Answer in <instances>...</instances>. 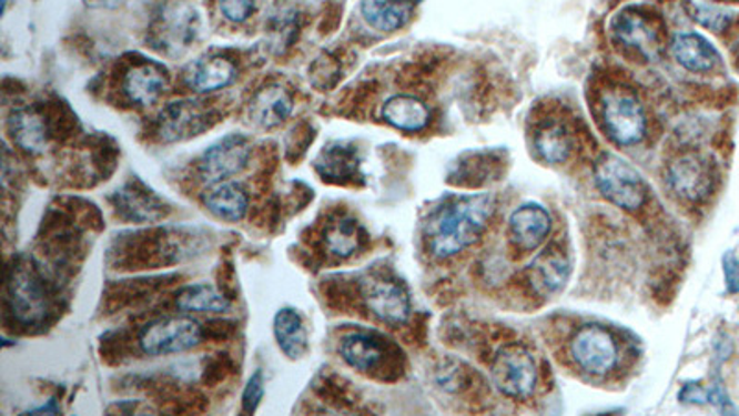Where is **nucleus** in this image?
I'll return each mask as SVG.
<instances>
[{"label":"nucleus","instance_id":"f257e3e1","mask_svg":"<svg viewBox=\"0 0 739 416\" xmlns=\"http://www.w3.org/2000/svg\"><path fill=\"white\" fill-rule=\"evenodd\" d=\"M494 213L490 194H469L442 205L427 222L431 254L449 257L474 244Z\"/></svg>","mask_w":739,"mask_h":416},{"label":"nucleus","instance_id":"f03ea898","mask_svg":"<svg viewBox=\"0 0 739 416\" xmlns=\"http://www.w3.org/2000/svg\"><path fill=\"white\" fill-rule=\"evenodd\" d=\"M202 324L189 315L161 316L139 333V348L150 357L182 354L202 343Z\"/></svg>","mask_w":739,"mask_h":416},{"label":"nucleus","instance_id":"7ed1b4c3","mask_svg":"<svg viewBox=\"0 0 739 416\" xmlns=\"http://www.w3.org/2000/svg\"><path fill=\"white\" fill-rule=\"evenodd\" d=\"M599 193L618 207L635 211L646 202V183L640 172L616 154H603L596 163Z\"/></svg>","mask_w":739,"mask_h":416},{"label":"nucleus","instance_id":"20e7f679","mask_svg":"<svg viewBox=\"0 0 739 416\" xmlns=\"http://www.w3.org/2000/svg\"><path fill=\"white\" fill-rule=\"evenodd\" d=\"M601 121L608 138L621 146L646 138L647 115L640 99L625 89H610L601 100Z\"/></svg>","mask_w":739,"mask_h":416},{"label":"nucleus","instance_id":"39448f33","mask_svg":"<svg viewBox=\"0 0 739 416\" xmlns=\"http://www.w3.org/2000/svg\"><path fill=\"white\" fill-rule=\"evenodd\" d=\"M492 379L510 398H525L536 387V363L518 344L499 349L492 361Z\"/></svg>","mask_w":739,"mask_h":416},{"label":"nucleus","instance_id":"423d86ee","mask_svg":"<svg viewBox=\"0 0 739 416\" xmlns=\"http://www.w3.org/2000/svg\"><path fill=\"white\" fill-rule=\"evenodd\" d=\"M252 146L244 135H226L205 150L199 161V174L207 185L227 182L249 166Z\"/></svg>","mask_w":739,"mask_h":416},{"label":"nucleus","instance_id":"0eeeda50","mask_svg":"<svg viewBox=\"0 0 739 416\" xmlns=\"http://www.w3.org/2000/svg\"><path fill=\"white\" fill-rule=\"evenodd\" d=\"M610 28L619 43L635 50L644 60H657L662 52V39L657 22L638 8L619 11L618 16L614 17Z\"/></svg>","mask_w":739,"mask_h":416},{"label":"nucleus","instance_id":"6e6552de","mask_svg":"<svg viewBox=\"0 0 739 416\" xmlns=\"http://www.w3.org/2000/svg\"><path fill=\"white\" fill-rule=\"evenodd\" d=\"M8 304L11 315L27 326L39 324L49 311V300L43 285L33 276L32 271H27L22 266L11 272L8 280Z\"/></svg>","mask_w":739,"mask_h":416},{"label":"nucleus","instance_id":"1a4fd4ad","mask_svg":"<svg viewBox=\"0 0 739 416\" xmlns=\"http://www.w3.org/2000/svg\"><path fill=\"white\" fill-rule=\"evenodd\" d=\"M571 355L583 371L605 374L618 361V346L601 326H586L571 341Z\"/></svg>","mask_w":739,"mask_h":416},{"label":"nucleus","instance_id":"9d476101","mask_svg":"<svg viewBox=\"0 0 739 416\" xmlns=\"http://www.w3.org/2000/svg\"><path fill=\"white\" fill-rule=\"evenodd\" d=\"M210 113L196 100H180L166 105L158 116V135L165 143L194 138L210 126Z\"/></svg>","mask_w":739,"mask_h":416},{"label":"nucleus","instance_id":"9b49d317","mask_svg":"<svg viewBox=\"0 0 739 416\" xmlns=\"http://www.w3.org/2000/svg\"><path fill=\"white\" fill-rule=\"evenodd\" d=\"M713 169L705 158L685 154L669 165L668 183L680 199L702 200L712 193Z\"/></svg>","mask_w":739,"mask_h":416},{"label":"nucleus","instance_id":"f8f14e48","mask_svg":"<svg viewBox=\"0 0 739 416\" xmlns=\"http://www.w3.org/2000/svg\"><path fill=\"white\" fill-rule=\"evenodd\" d=\"M363 296L370 313L388 326H399L411 315V300L399 283L374 277L365 283Z\"/></svg>","mask_w":739,"mask_h":416},{"label":"nucleus","instance_id":"ddd939ff","mask_svg":"<svg viewBox=\"0 0 739 416\" xmlns=\"http://www.w3.org/2000/svg\"><path fill=\"white\" fill-rule=\"evenodd\" d=\"M514 243L524 250H535L551 232V215L541 205L525 204L510 215Z\"/></svg>","mask_w":739,"mask_h":416},{"label":"nucleus","instance_id":"4468645a","mask_svg":"<svg viewBox=\"0 0 739 416\" xmlns=\"http://www.w3.org/2000/svg\"><path fill=\"white\" fill-rule=\"evenodd\" d=\"M202 202L210 213L226 222L243 221L249 213V193L239 183L219 182L202 194Z\"/></svg>","mask_w":739,"mask_h":416},{"label":"nucleus","instance_id":"2eb2a0df","mask_svg":"<svg viewBox=\"0 0 739 416\" xmlns=\"http://www.w3.org/2000/svg\"><path fill=\"white\" fill-rule=\"evenodd\" d=\"M675 60L691 72H710L719 65V52L699 33L680 32L674 38Z\"/></svg>","mask_w":739,"mask_h":416},{"label":"nucleus","instance_id":"dca6fc26","mask_svg":"<svg viewBox=\"0 0 739 416\" xmlns=\"http://www.w3.org/2000/svg\"><path fill=\"white\" fill-rule=\"evenodd\" d=\"M294 110V100L287 89L271 85L261 89L250 102V119L261 128H276L287 121Z\"/></svg>","mask_w":739,"mask_h":416},{"label":"nucleus","instance_id":"f3484780","mask_svg":"<svg viewBox=\"0 0 739 416\" xmlns=\"http://www.w3.org/2000/svg\"><path fill=\"white\" fill-rule=\"evenodd\" d=\"M381 116L385 119L391 126L402 130V132H419L424 130L431 121V111L425 102L411 97V94H396L386 100L381 110Z\"/></svg>","mask_w":739,"mask_h":416},{"label":"nucleus","instance_id":"a211bd4d","mask_svg":"<svg viewBox=\"0 0 739 416\" xmlns=\"http://www.w3.org/2000/svg\"><path fill=\"white\" fill-rule=\"evenodd\" d=\"M166 77L160 67L154 63H143L135 65L124 74L122 89L128 99L139 105L154 104L160 99L161 93L165 91Z\"/></svg>","mask_w":739,"mask_h":416},{"label":"nucleus","instance_id":"6ab92c4d","mask_svg":"<svg viewBox=\"0 0 739 416\" xmlns=\"http://www.w3.org/2000/svg\"><path fill=\"white\" fill-rule=\"evenodd\" d=\"M8 128L13 143L28 154H41L49 144V130L43 116L33 110L13 111Z\"/></svg>","mask_w":739,"mask_h":416},{"label":"nucleus","instance_id":"aec40b11","mask_svg":"<svg viewBox=\"0 0 739 416\" xmlns=\"http://www.w3.org/2000/svg\"><path fill=\"white\" fill-rule=\"evenodd\" d=\"M568 260H566L563 250L557 248V246H549V248L536 255V260L533 261L530 282L535 285L536 291H540V293H555L568 280Z\"/></svg>","mask_w":739,"mask_h":416},{"label":"nucleus","instance_id":"412c9836","mask_svg":"<svg viewBox=\"0 0 739 416\" xmlns=\"http://www.w3.org/2000/svg\"><path fill=\"white\" fill-rule=\"evenodd\" d=\"M274 337L288 359H300L307 352L304 321L293 307H283L274 315Z\"/></svg>","mask_w":739,"mask_h":416},{"label":"nucleus","instance_id":"4be33fe9","mask_svg":"<svg viewBox=\"0 0 739 416\" xmlns=\"http://www.w3.org/2000/svg\"><path fill=\"white\" fill-rule=\"evenodd\" d=\"M535 149L541 161L549 165H560L566 163L574 152V138L563 122H547L536 132Z\"/></svg>","mask_w":739,"mask_h":416},{"label":"nucleus","instance_id":"5701e85b","mask_svg":"<svg viewBox=\"0 0 739 416\" xmlns=\"http://www.w3.org/2000/svg\"><path fill=\"white\" fill-rule=\"evenodd\" d=\"M315 166L324 180L348 182V180H354L355 174L360 171L357 150L354 146H346V144H332L326 150H322Z\"/></svg>","mask_w":739,"mask_h":416},{"label":"nucleus","instance_id":"b1692460","mask_svg":"<svg viewBox=\"0 0 739 416\" xmlns=\"http://www.w3.org/2000/svg\"><path fill=\"white\" fill-rule=\"evenodd\" d=\"M176 305L183 313H227L232 310V302L210 283H194L182 288Z\"/></svg>","mask_w":739,"mask_h":416},{"label":"nucleus","instance_id":"393cba45","mask_svg":"<svg viewBox=\"0 0 739 416\" xmlns=\"http://www.w3.org/2000/svg\"><path fill=\"white\" fill-rule=\"evenodd\" d=\"M237 77V69L232 61L221 55L199 61L191 71V85L200 93H213L224 89Z\"/></svg>","mask_w":739,"mask_h":416},{"label":"nucleus","instance_id":"a878e982","mask_svg":"<svg viewBox=\"0 0 739 416\" xmlns=\"http://www.w3.org/2000/svg\"><path fill=\"white\" fill-rule=\"evenodd\" d=\"M361 13L370 27L379 32H394L405 27L411 10L403 0H363Z\"/></svg>","mask_w":739,"mask_h":416},{"label":"nucleus","instance_id":"bb28decb","mask_svg":"<svg viewBox=\"0 0 739 416\" xmlns=\"http://www.w3.org/2000/svg\"><path fill=\"white\" fill-rule=\"evenodd\" d=\"M341 355L352 368L360 372L374 371L383 359L381 344L366 333H352L341 343Z\"/></svg>","mask_w":739,"mask_h":416},{"label":"nucleus","instance_id":"cd10ccee","mask_svg":"<svg viewBox=\"0 0 739 416\" xmlns=\"http://www.w3.org/2000/svg\"><path fill=\"white\" fill-rule=\"evenodd\" d=\"M117 207L121 210L122 215L135 222L154 221L158 216L163 215V205L160 204V200L132 185L117 193Z\"/></svg>","mask_w":739,"mask_h":416},{"label":"nucleus","instance_id":"c85d7f7f","mask_svg":"<svg viewBox=\"0 0 739 416\" xmlns=\"http://www.w3.org/2000/svg\"><path fill=\"white\" fill-rule=\"evenodd\" d=\"M363 230L354 219L335 222L326 233V248L330 254L341 260L352 257L361 248Z\"/></svg>","mask_w":739,"mask_h":416},{"label":"nucleus","instance_id":"c756f323","mask_svg":"<svg viewBox=\"0 0 739 416\" xmlns=\"http://www.w3.org/2000/svg\"><path fill=\"white\" fill-rule=\"evenodd\" d=\"M686 10H688L694 21L699 22L702 28L712 30V32H723L735 22V13L725 10V8H719V6L688 2Z\"/></svg>","mask_w":739,"mask_h":416},{"label":"nucleus","instance_id":"7c9ffc66","mask_svg":"<svg viewBox=\"0 0 739 416\" xmlns=\"http://www.w3.org/2000/svg\"><path fill=\"white\" fill-rule=\"evenodd\" d=\"M263 396H265V376H263V371H255L250 376L249 383H246V387L243 390L244 413L252 415V413L260 409Z\"/></svg>","mask_w":739,"mask_h":416},{"label":"nucleus","instance_id":"2f4dec72","mask_svg":"<svg viewBox=\"0 0 739 416\" xmlns=\"http://www.w3.org/2000/svg\"><path fill=\"white\" fill-rule=\"evenodd\" d=\"M255 0H219V10L227 21L244 22L254 13Z\"/></svg>","mask_w":739,"mask_h":416},{"label":"nucleus","instance_id":"473e14b6","mask_svg":"<svg viewBox=\"0 0 739 416\" xmlns=\"http://www.w3.org/2000/svg\"><path fill=\"white\" fill-rule=\"evenodd\" d=\"M725 282L729 293H739V260L732 252L725 254L723 257Z\"/></svg>","mask_w":739,"mask_h":416},{"label":"nucleus","instance_id":"72a5a7b5","mask_svg":"<svg viewBox=\"0 0 739 416\" xmlns=\"http://www.w3.org/2000/svg\"><path fill=\"white\" fill-rule=\"evenodd\" d=\"M680 399L686 402V404H707L708 393L705 388L699 387V385H686L680 390Z\"/></svg>","mask_w":739,"mask_h":416},{"label":"nucleus","instance_id":"f704fd0d","mask_svg":"<svg viewBox=\"0 0 739 416\" xmlns=\"http://www.w3.org/2000/svg\"><path fill=\"white\" fill-rule=\"evenodd\" d=\"M32 415H38V413H50V415H58L60 413V407L55 405V399H50L49 404L39 407V409L30 410Z\"/></svg>","mask_w":739,"mask_h":416},{"label":"nucleus","instance_id":"c9c22d12","mask_svg":"<svg viewBox=\"0 0 739 416\" xmlns=\"http://www.w3.org/2000/svg\"><path fill=\"white\" fill-rule=\"evenodd\" d=\"M411 2H422V0H411Z\"/></svg>","mask_w":739,"mask_h":416}]
</instances>
